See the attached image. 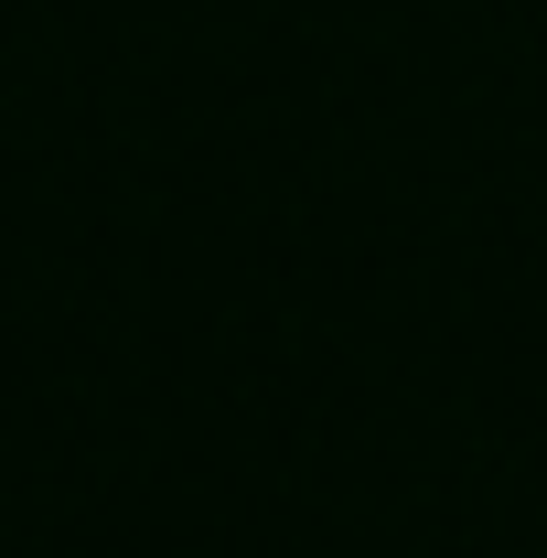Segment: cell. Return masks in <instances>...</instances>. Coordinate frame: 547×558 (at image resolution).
<instances>
[]
</instances>
